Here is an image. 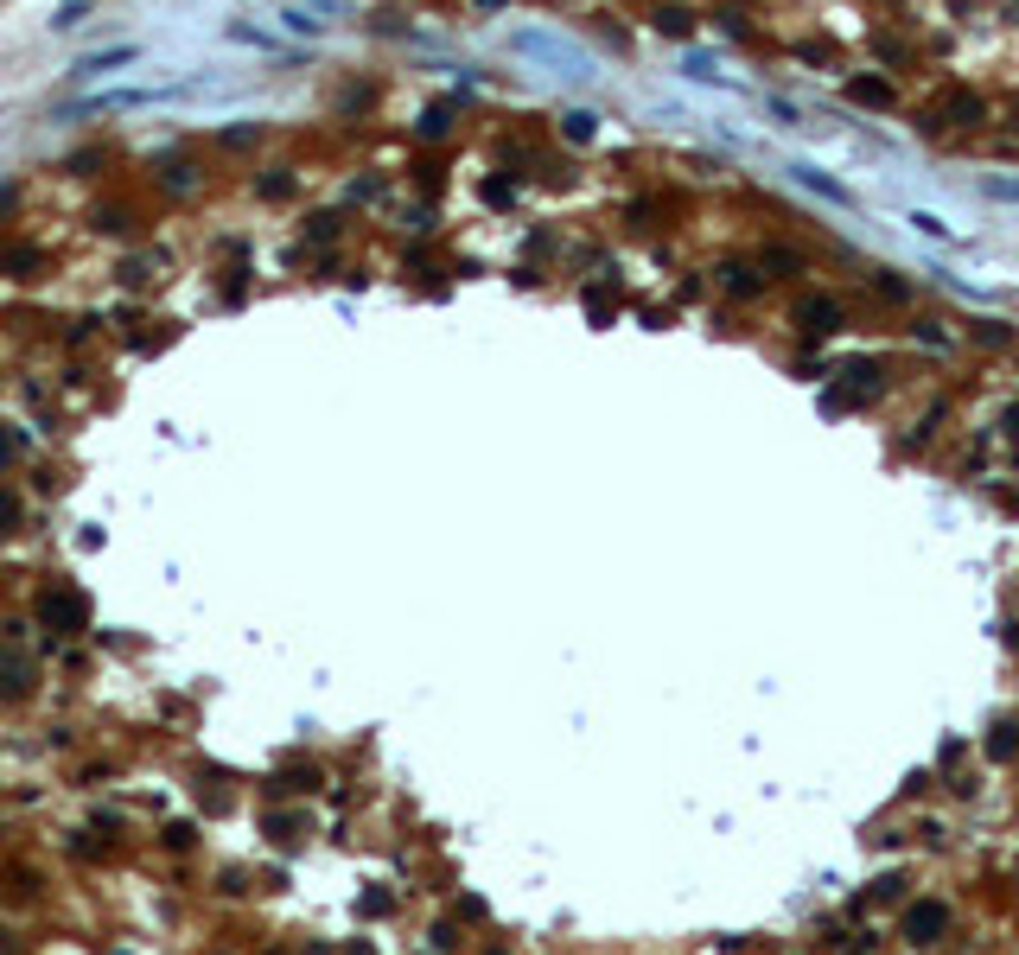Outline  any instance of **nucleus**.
Listing matches in <instances>:
<instances>
[{"mask_svg":"<svg viewBox=\"0 0 1019 955\" xmlns=\"http://www.w3.org/2000/svg\"><path fill=\"white\" fill-rule=\"evenodd\" d=\"M472 7H504V0H472Z\"/></svg>","mask_w":1019,"mask_h":955,"instance_id":"nucleus-26","label":"nucleus"},{"mask_svg":"<svg viewBox=\"0 0 1019 955\" xmlns=\"http://www.w3.org/2000/svg\"><path fill=\"white\" fill-rule=\"evenodd\" d=\"M714 20H720V32H727V39H752V26H746V13H739V7H720Z\"/></svg>","mask_w":1019,"mask_h":955,"instance_id":"nucleus-16","label":"nucleus"},{"mask_svg":"<svg viewBox=\"0 0 1019 955\" xmlns=\"http://www.w3.org/2000/svg\"><path fill=\"white\" fill-rule=\"evenodd\" d=\"M593 134H599V115H593V109H567V115H561V141L586 147V141H593Z\"/></svg>","mask_w":1019,"mask_h":955,"instance_id":"nucleus-12","label":"nucleus"},{"mask_svg":"<svg viewBox=\"0 0 1019 955\" xmlns=\"http://www.w3.org/2000/svg\"><path fill=\"white\" fill-rule=\"evenodd\" d=\"M981 191H988V198H1000V204H1019V179H1000V172H988V179H981Z\"/></svg>","mask_w":1019,"mask_h":955,"instance_id":"nucleus-15","label":"nucleus"},{"mask_svg":"<svg viewBox=\"0 0 1019 955\" xmlns=\"http://www.w3.org/2000/svg\"><path fill=\"white\" fill-rule=\"evenodd\" d=\"M867 293H873L879 306H911V281H905L898 268H873V274H867Z\"/></svg>","mask_w":1019,"mask_h":955,"instance_id":"nucleus-7","label":"nucleus"},{"mask_svg":"<svg viewBox=\"0 0 1019 955\" xmlns=\"http://www.w3.org/2000/svg\"><path fill=\"white\" fill-rule=\"evenodd\" d=\"M1000 427H1007V440L1019 446V402H1007V414H1000Z\"/></svg>","mask_w":1019,"mask_h":955,"instance_id":"nucleus-24","label":"nucleus"},{"mask_svg":"<svg viewBox=\"0 0 1019 955\" xmlns=\"http://www.w3.org/2000/svg\"><path fill=\"white\" fill-rule=\"evenodd\" d=\"M414 128H421V141H440V134H453V109H446V102H434V109L414 121Z\"/></svg>","mask_w":1019,"mask_h":955,"instance_id":"nucleus-14","label":"nucleus"},{"mask_svg":"<svg viewBox=\"0 0 1019 955\" xmlns=\"http://www.w3.org/2000/svg\"><path fill=\"white\" fill-rule=\"evenodd\" d=\"M650 20H656V32H669V39H695V7H682V0L676 7H656Z\"/></svg>","mask_w":1019,"mask_h":955,"instance_id":"nucleus-11","label":"nucleus"},{"mask_svg":"<svg viewBox=\"0 0 1019 955\" xmlns=\"http://www.w3.org/2000/svg\"><path fill=\"white\" fill-rule=\"evenodd\" d=\"M287 191H293L287 172H268V179H262V198H287Z\"/></svg>","mask_w":1019,"mask_h":955,"instance_id":"nucleus-21","label":"nucleus"},{"mask_svg":"<svg viewBox=\"0 0 1019 955\" xmlns=\"http://www.w3.org/2000/svg\"><path fill=\"white\" fill-rule=\"evenodd\" d=\"M911 338H918V344H930V351H943V344H949V332H943V325H930V319H918V325H911Z\"/></svg>","mask_w":1019,"mask_h":955,"instance_id":"nucleus-18","label":"nucleus"},{"mask_svg":"<svg viewBox=\"0 0 1019 955\" xmlns=\"http://www.w3.org/2000/svg\"><path fill=\"white\" fill-rule=\"evenodd\" d=\"M83 13H90V0H64V7L51 13V26H58V32H71V26L83 20Z\"/></svg>","mask_w":1019,"mask_h":955,"instance_id":"nucleus-17","label":"nucleus"},{"mask_svg":"<svg viewBox=\"0 0 1019 955\" xmlns=\"http://www.w3.org/2000/svg\"><path fill=\"white\" fill-rule=\"evenodd\" d=\"M7 268H13V274H32V268H39V249H13Z\"/></svg>","mask_w":1019,"mask_h":955,"instance_id":"nucleus-20","label":"nucleus"},{"mask_svg":"<svg viewBox=\"0 0 1019 955\" xmlns=\"http://www.w3.org/2000/svg\"><path fill=\"white\" fill-rule=\"evenodd\" d=\"M714 281H720V293H733V300H765L771 274L758 262H746V255H727V262H714Z\"/></svg>","mask_w":1019,"mask_h":955,"instance_id":"nucleus-3","label":"nucleus"},{"mask_svg":"<svg viewBox=\"0 0 1019 955\" xmlns=\"http://www.w3.org/2000/svg\"><path fill=\"white\" fill-rule=\"evenodd\" d=\"M969 344H981V351H1013L1019 332H1013L1007 319H975V325H969Z\"/></svg>","mask_w":1019,"mask_h":955,"instance_id":"nucleus-10","label":"nucleus"},{"mask_svg":"<svg viewBox=\"0 0 1019 955\" xmlns=\"http://www.w3.org/2000/svg\"><path fill=\"white\" fill-rule=\"evenodd\" d=\"M988 758H1000V764H1007V758H1019V726H1013V720H1000V726H994V739H988Z\"/></svg>","mask_w":1019,"mask_h":955,"instance_id":"nucleus-13","label":"nucleus"},{"mask_svg":"<svg viewBox=\"0 0 1019 955\" xmlns=\"http://www.w3.org/2000/svg\"><path fill=\"white\" fill-rule=\"evenodd\" d=\"M892 382V357H854V363H841V389L854 395V408L867 402V395H879Z\"/></svg>","mask_w":1019,"mask_h":955,"instance_id":"nucleus-4","label":"nucleus"},{"mask_svg":"<svg viewBox=\"0 0 1019 955\" xmlns=\"http://www.w3.org/2000/svg\"><path fill=\"white\" fill-rule=\"evenodd\" d=\"M790 325H797L809 344H822V338L848 332V306H841L835 293H797V300H790Z\"/></svg>","mask_w":1019,"mask_h":955,"instance_id":"nucleus-2","label":"nucleus"},{"mask_svg":"<svg viewBox=\"0 0 1019 955\" xmlns=\"http://www.w3.org/2000/svg\"><path fill=\"white\" fill-rule=\"evenodd\" d=\"M943 930H949V905H937V898H918L905 911V943H943Z\"/></svg>","mask_w":1019,"mask_h":955,"instance_id":"nucleus-5","label":"nucleus"},{"mask_svg":"<svg viewBox=\"0 0 1019 955\" xmlns=\"http://www.w3.org/2000/svg\"><path fill=\"white\" fill-rule=\"evenodd\" d=\"M255 141H262V128H230L223 134V147H255Z\"/></svg>","mask_w":1019,"mask_h":955,"instance_id":"nucleus-22","label":"nucleus"},{"mask_svg":"<svg viewBox=\"0 0 1019 955\" xmlns=\"http://www.w3.org/2000/svg\"><path fill=\"white\" fill-rule=\"evenodd\" d=\"M141 58V45H109V51H90V58H77V77H102V71H122V64Z\"/></svg>","mask_w":1019,"mask_h":955,"instance_id":"nucleus-9","label":"nucleus"},{"mask_svg":"<svg viewBox=\"0 0 1019 955\" xmlns=\"http://www.w3.org/2000/svg\"><path fill=\"white\" fill-rule=\"evenodd\" d=\"M911 223H918L924 236H949V223H943V217H930V211H918V217H911Z\"/></svg>","mask_w":1019,"mask_h":955,"instance_id":"nucleus-23","label":"nucleus"},{"mask_svg":"<svg viewBox=\"0 0 1019 955\" xmlns=\"http://www.w3.org/2000/svg\"><path fill=\"white\" fill-rule=\"evenodd\" d=\"M848 102H860V109H892L898 90L886 77H848Z\"/></svg>","mask_w":1019,"mask_h":955,"instance_id":"nucleus-8","label":"nucleus"},{"mask_svg":"<svg viewBox=\"0 0 1019 955\" xmlns=\"http://www.w3.org/2000/svg\"><path fill=\"white\" fill-rule=\"evenodd\" d=\"M758 268H765L771 281H803V274H809V255L790 249V242H765V249H758Z\"/></svg>","mask_w":1019,"mask_h":955,"instance_id":"nucleus-6","label":"nucleus"},{"mask_svg":"<svg viewBox=\"0 0 1019 955\" xmlns=\"http://www.w3.org/2000/svg\"><path fill=\"white\" fill-rule=\"evenodd\" d=\"M988 121H994V102L981 90H969V83H943V90L918 109V134H924V141H943V134H975V128H988Z\"/></svg>","mask_w":1019,"mask_h":955,"instance_id":"nucleus-1","label":"nucleus"},{"mask_svg":"<svg viewBox=\"0 0 1019 955\" xmlns=\"http://www.w3.org/2000/svg\"><path fill=\"white\" fill-rule=\"evenodd\" d=\"M13 459V433H0V465H7Z\"/></svg>","mask_w":1019,"mask_h":955,"instance_id":"nucleus-25","label":"nucleus"},{"mask_svg":"<svg viewBox=\"0 0 1019 955\" xmlns=\"http://www.w3.org/2000/svg\"><path fill=\"white\" fill-rule=\"evenodd\" d=\"M510 198H516L510 179H485V204H510Z\"/></svg>","mask_w":1019,"mask_h":955,"instance_id":"nucleus-19","label":"nucleus"}]
</instances>
